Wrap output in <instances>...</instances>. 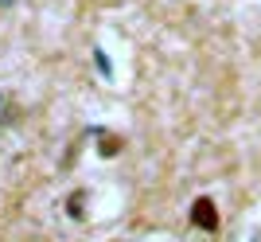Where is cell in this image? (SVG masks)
<instances>
[{"instance_id":"cell-1","label":"cell","mask_w":261,"mask_h":242,"mask_svg":"<svg viewBox=\"0 0 261 242\" xmlns=\"http://www.w3.org/2000/svg\"><path fill=\"white\" fill-rule=\"evenodd\" d=\"M195 223H199V227H207V231H215V227H218L215 207H211L207 199H199V203H195Z\"/></svg>"}]
</instances>
